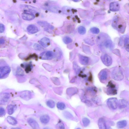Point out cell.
Returning <instances> with one entry per match:
<instances>
[{
  "instance_id": "6da1fadb",
  "label": "cell",
  "mask_w": 129,
  "mask_h": 129,
  "mask_svg": "<svg viewBox=\"0 0 129 129\" xmlns=\"http://www.w3.org/2000/svg\"><path fill=\"white\" fill-rule=\"evenodd\" d=\"M113 27L120 32L123 33L125 31L126 26L125 21L120 16L115 17L112 24Z\"/></svg>"
},
{
  "instance_id": "7a4b0ae2",
  "label": "cell",
  "mask_w": 129,
  "mask_h": 129,
  "mask_svg": "<svg viewBox=\"0 0 129 129\" xmlns=\"http://www.w3.org/2000/svg\"><path fill=\"white\" fill-rule=\"evenodd\" d=\"M112 78L116 81H121L124 78L122 72L119 68L116 67L113 70L112 73Z\"/></svg>"
},
{
  "instance_id": "3957f363",
  "label": "cell",
  "mask_w": 129,
  "mask_h": 129,
  "mask_svg": "<svg viewBox=\"0 0 129 129\" xmlns=\"http://www.w3.org/2000/svg\"><path fill=\"white\" fill-rule=\"evenodd\" d=\"M107 87L106 92L108 95H113L117 94V90L116 88V85L113 82L110 81L109 82Z\"/></svg>"
},
{
  "instance_id": "277c9868",
  "label": "cell",
  "mask_w": 129,
  "mask_h": 129,
  "mask_svg": "<svg viewBox=\"0 0 129 129\" xmlns=\"http://www.w3.org/2000/svg\"><path fill=\"white\" fill-rule=\"evenodd\" d=\"M55 56L54 53L52 51H45L41 53L40 58L43 60H51L54 58Z\"/></svg>"
},
{
  "instance_id": "5b68a950",
  "label": "cell",
  "mask_w": 129,
  "mask_h": 129,
  "mask_svg": "<svg viewBox=\"0 0 129 129\" xmlns=\"http://www.w3.org/2000/svg\"><path fill=\"white\" fill-rule=\"evenodd\" d=\"M118 100L116 98H109L107 101L108 107L113 110L116 109L118 106Z\"/></svg>"
},
{
  "instance_id": "8992f818",
  "label": "cell",
  "mask_w": 129,
  "mask_h": 129,
  "mask_svg": "<svg viewBox=\"0 0 129 129\" xmlns=\"http://www.w3.org/2000/svg\"><path fill=\"white\" fill-rule=\"evenodd\" d=\"M22 17L23 19L24 20L30 21L34 19L35 16L32 12L24 10L23 13L22 14Z\"/></svg>"
},
{
  "instance_id": "52a82bcc",
  "label": "cell",
  "mask_w": 129,
  "mask_h": 129,
  "mask_svg": "<svg viewBox=\"0 0 129 129\" xmlns=\"http://www.w3.org/2000/svg\"><path fill=\"white\" fill-rule=\"evenodd\" d=\"M10 71V67L7 66L1 67L0 68V78H2L7 76Z\"/></svg>"
},
{
  "instance_id": "ba28073f",
  "label": "cell",
  "mask_w": 129,
  "mask_h": 129,
  "mask_svg": "<svg viewBox=\"0 0 129 129\" xmlns=\"http://www.w3.org/2000/svg\"><path fill=\"white\" fill-rule=\"evenodd\" d=\"M101 59L103 63L106 66H110L112 64V59L111 57L107 54L102 55Z\"/></svg>"
},
{
  "instance_id": "9c48e42d",
  "label": "cell",
  "mask_w": 129,
  "mask_h": 129,
  "mask_svg": "<svg viewBox=\"0 0 129 129\" xmlns=\"http://www.w3.org/2000/svg\"><path fill=\"white\" fill-rule=\"evenodd\" d=\"M108 77V72L106 69L102 70L99 74V77L100 80L102 82L106 80Z\"/></svg>"
},
{
  "instance_id": "30bf717a",
  "label": "cell",
  "mask_w": 129,
  "mask_h": 129,
  "mask_svg": "<svg viewBox=\"0 0 129 129\" xmlns=\"http://www.w3.org/2000/svg\"><path fill=\"white\" fill-rule=\"evenodd\" d=\"M109 9L110 11L113 12L118 11L120 9V5L117 2H113L110 4Z\"/></svg>"
},
{
  "instance_id": "8fae6325",
  "label": "cell",
  "mask_w": 129,
  "mask_h": 129,
  "mask_svg": "<svg viewBox=\"0 0 129 129\" xmlns=\"http://www.w3.org/2000/svg\"><path fill=\"white\" fill-rule=\"evenodd\" d=\"M20 97L24 99L29 100L31 98L32 94L30 91H24L21 93Z\"/></svg>"
},
{
  "instance_id": "7c38bea8",
  "label": "cell",
  "mask_w": 129,
  "mask_h": 129,
  "mask_svg": "<svg viewBox=\"0 0 129 129\" xmlns=\"http://www.w3.org/2000/svg\"><path fill=\"white\" fill-rule=\"evenodd\" d=\"M10 98V95L8 93H2L0 95V101L2 103L7 102Z\"/></svg>"
},
{
  "instance_id": "4fadbf2b",
  "label": "cell",
  "mask_w": 129,
  "mask_h": 129,
  "mask_svg": "<svg viewBox=\"0 0 129 129\" xmlns=\"http://www.w3.org/2000/svg\"><path fill=\"white\" fill-rule=\"evenodd\" d=\"M28 123L33 129H39V126L38 123L34 119L30 118L28 120Z\"/></svg>"
},
{
  "instance_id": "5bb4252c",
  "label": "cell",
  "mask_w": 129,
  "mask_h": 129,
  "mask_svg": "<svg viewBox=\"0 0 129 129\" xmlns=\"http://www.w3.org/2000/svg\"><path fill=\"white\" fill-rule=\"evenodd\" d=\"M28 32L30 34H35L38 31V29L36 26L30 25L28 26L27 29Z\"/></svg>"
},
{
  "instance_id": "9a60e30c",
  "label": "cell",
  "mask_w": 129,
  "mask_h": 129,
  "mask_svg": "<svg viewBox=\"0 0 129 129\" xmlns=\"http://www.w3.org/2000/svg\"><path fill=\"white\" fill-rule=\"evenodd\" d=\"M40 44L43 47H47L50 44V41L48 38L45 37L42 38L40 41Z\"/></svg>"
},
{
  "instance_id": "2e32d148",
  "label": "cell",
  "mask_w": 129,
  "mask_h": 129,
  "mask_svg": "<svg viewBox=\"0 0 129 129\" xmlns=\"http://www.w3.org/2000/svg\"><path fill=\"white\" fill-rule=\"evenodd\" d=\"M38 23L39 25L42 27H46L52 30L54 29L53 27L46 22L44 21H40L38 22Z\"/></svg>"
},
{
  "instance_id": "e0dca14e",
  "label": "cell",
  "mask_w": 129,
  "mask_h": 129,
  "mask_svg": "<svg viewBox=\"0 0 129 129\" xmlns=\"http://www.w3.org/2000/svg\"><path fill=\"white\" fill-rule=\"evenodd\" d=\"M79 60L80 62L83 65L87 64L89 61V59L88 57L80 55L79 56Z\"/></svg>"
},
{
  "instance_id": "ac0fdd59",
  "label": "cell",
  "mask_w": 129,
  "mask_h": 129,
  "mask_svg": "<svg viewBox=\"0 0 129 129\" xmlns=\"http://www.w3.org/2000/svg\"><path fill=\"white\" fill-rule=\"evenodd\" d=\"M98 125L99 129H107L105 121L102 118L98 120Z\"/></svg>"
},
{
  "instance_id": "d6986e66",
  "label": "cell",
  "mask_w": 129,
  "mask_h": 129,
  "mask_svg": "<svg viewBox=\"0 0 129 129\" xmlns=\"http://www.w3.org/2000/svg\"><path fill=\"white\" fill-rule=\"evenodd\" d=\"M103 45L106 48L109 49H112L114 46L112 41L110 40H107L104 42Z\"/></svg>"
},
{
  "instance_id": "ffe728a7",
  "label": "cell",
  "mask_w": 129,
  "mask_h": 129,
  "mask_svg": "<svg viewBox=\"0 0 129 129\" xmlns=\"http://www.w3.org/2000/svg\"><path fill=\"white\" fill-rule=\"evenodd\" d=\"M127 102L125 100L123 99L120 100L118 103V106L120 109L124 108L127 106Z\"/></svg>"
},
{
  "instance_id": "44dd1931",
  "label": "cell",
  "mask_w": 129,
  "mask_h": 129,
  "mask_svg": "<svg viewBox=\"0 0 129 129\" xmlns=\"http://www.w3.org/2000/svg\"><path fill=\"white\" fill-rule=\"evenodd\" d=\"M50 120L49 116L47 115H45L42 116L40 120L42 123L46 124L48 123Z\"/></svg>"
},
{
  "instance_id": "7402d4cb",
  "label": "cell",
  "mask_w": 129,
  "mask_h": 129,
  "mask_svg": "<svg viewBox=\"0 0 129 129\" xmlns=\"http://www.w3.org/2000/svg\"><path fill=\"white\" fill-rule=\"evenodd\" d=\"M7 120L9 123L12 125H14L17 124V121L13 117L8 116V117Z\"/></svg>"
},
{
  "instance_id": "603a6c76",
  "label": "cell",
  "mask_w": 129,
  "mask_h": 129,
  "mask_svg": "<svg viewBox=\"0 0 129 129\" xmlns=\"http://www.w3.org/2000/svg\"><path fill=\"white\" fill-rule=\"evenodd\" d=\"M21 66L24 67L25 68V71L27 73H28L31 71L32 68V66L30 63L29 64H23Z\"/></svg>"
},
{
  "instance_id": "cb8c5ba5",
  "label": "cell",
  "mask_w": 129,
  "mask_h": 129,
  "mask_svg": "<svg viewBox=\"0 0 129 129\" xmlns=\"http://www.w3.org/2000/svg\"><path fill=\"white\" fill-rule=\"evenodd\" d=\"M127 123L126 121L123 120L119 121L117 124V126L120 128H121L125 127L127 125Z\"/></svg>"
},
{
  "instance_id": "d4e9b609",
  "label": "cell",
  "mask_w": 129,
  "mask_h": 129,
  "mask_svg": "<svg viewBox=\"0 0 129 129\" xmlns=\"http://www.w3.org/2000/svg\"><path fill=\"white\" fill-rule=\"evenodd\" d=\"M15 106L13 105H9L8 108V113L9 115H11L14 113L15 108Z\"/></svg>"
},
{
  "instance_id": "484cf974",
  "label": "cell",
  "mask_w": 129,
  "mask_h": 129,
  "mask_svg": "<svg viewBox=\"0 0 129 129\" xmlns=\"http://www.w3.org/2000/svg\"><path fill=\"white\" fill-rule=\"evenodd\" d=\"M72 9L69 8L65 7L63 8L62 11L63 13L65 14L70 15L72 14Z\"/></svg>"
},
{
  "instance_id": "4316f807",
  "label": "cell",
  "mask_w": 129,
  "mask_h": 129,
  "mask_svg": "<svg viewBox=\"0 0 129 129\" xmlns=\"http://www.w3.org/2000/svg\"><path fill=\"white\" fill-rule=\"evenodd\" d=\"M124 46L126 50L129 52V38H126L124 40Z\"/></svg>"
},
{
  "instance_id": "83f0119b",
  "label": "cell",
  "mask_w": 129,
  "mask_h": 129,
  "mask_svg": "<svg viewBox=\"0 0 129 129\" xmlns=\"http://www.w3.org/2000/svg\"><path fill=\"white\" fill-rule=\"evenodd\" d=\"M47 106L51 108H54L55 106V102L52 100H49L46 102Z\"/></svg>"
},
{
  "instance_id": "f1b7e54d",
  "label": "cell",
  "mask_w": 129,
  "mask_h": 129,
  "mask_svg": "<svg viewBox=\"0 0 129 129\" xmlns=\"http://www.w3.org/2000/svg\"><path fill=\"white\" fill-rule=\"evenodd\" d=\"M33 47L35 50L37 51H42L44 50L43 48L37 44H34L33 46Z\"/></svg>"
},
{
  "instance_id": "f546056e",
  "label": "cell",
  "mask_w": 129,
  "mask_h": 129,
  "mask_svg": "<svg viewBox=\"0 0 129 129\" xmlns=\"http://www.w3.org/2000/svg\"><path fill=\"white\" fill-rule=\"evenodd\" d=\"M78 31L80 34L81 35H83L85 34L86 30L85 28L84 27L81 26L78 28Z\"/></svg>"
},
{
  "instance_id": "4dcf8cb0",
  "label": "cell",
  "mask_w": 129,
  "mask_h": 129,
  "mask_svg": "<svg viewBox=\"0 0 129 129\" xmlns=\"http://www.w3.org/2000/svg\"><path fill=\"white\" fill-rule=\"evenodd\" d=\"M82 121L83 125L85 127L88 126L90 124V121L87 118H83L82 120Z\"/></svg>"
},
{
  "instance_id": "1f68e13d",
  "label": "cell",
  "mask_w": 129,
  "mask_h": 129,
  "mask_svg": "<svg viewBox=\"0 0 129 129\" xmlns=\"http://www.w3.org/2000/svg\"><path fill=\"white\" fill-rule=\"evenodd\" d=\"M63 40L64 43L68 44L72 42V40L69 37L66 36L64 37L63 39Z\"/></svg>"
},
{
  "instance_id": "d6a6232c",
  "label": "cell",
  "mask_w": 129,
  "mask_h": 129,
  "mask_svg": "<svg viewBox=\"0 0 129 129\" xmlns=\"http://www.w3.org/2000/svg\"><path fill=\"white\" fill-rule=\"evenodd\" d=\"M68 93L69 95L74 94L77 92V90L76 88H70L67 90Z\"/></svg>"
},
{
  "instance_id": "836d02e7",
  "label": "cell",
  "mask_w": 129,
  "mask_h": 129,
  "mask_svg": "<svg viewBox=\"0 0 129 129\" xmlns=\"http://www.w3.org/2000/svg\"><path fill=\"white\" fill-rule=\"evenodd\" d=\"M57 108L60 110L64 109L65 107V106L64 104L62 102H58L57 104Z\"/></svg>"
},
{
  "instance_id": "e575fe53",
  "label": "cell",
  "mask_w": 129,
  "mask_h": 129,
  "mask_svg": "<svg viewBox=\"0 0 129 129\" xmlns=\"http://www.w3.org/2000/svg\"><path fill=\"white\" fill-rule=\"evenodd\" d=\"M90 31L92 33L95 34H98L100 32L99 29L96 27H93L90 29Z\"/></svg>"
},
{
  "instance_id": "d590c367",
  "label": "cell",
  "mask_w": 129,
  "mask_h": 129,
  "mask_svg": "<svg viewBox=\"0 0 129 129\" xmlns=\"http://www.w3.org/2000/svg\"><path fill=\"white\" fill-rule=\"evenodd\" d=\"M16 74L17 76H22L24 75V72L20 67L18 68L16 72Z\"/></svg>"
},
{
  "instance_id": "8d00e7d4",
  "label": "cell",
  "mask_w": 129,
  "mask_h": 129,
  "mask_svg": "<svg viewBox=\"0 0 129 129\" xmlns=\"http://www.w3.org/2000/svg\"><path fill=\"white\" fill-rule=\"evenodd\" d=\"M58 129H65V126L63 123L62 121H60L58 125Z\"/></svg>"
},
{
  "instance_id": "74e56055",
  "label": "cell",
  "mask_w": 129,
  "mask_h": 129,
  "mask_svg": "<svg viewBox=\"0 0 129 129\" xmlns=\"http://www.w3.org/2000/svg\"><path fill=\"white\" fill-rule=\"evenodd\" d=\"M88 46H83V49L85 53L89 54L90 53V51L89 48Z\"/></svg>"
},
{
  "instance_id": "f35d334b",
  "label": "cell",
  "mask_w": 129,
  "mask_h": 129,
  "mask_svg": "<svg viewBox=\"0 0 129 129\" xmlns=\"http://www.w3.org/2000/svg\"><path fill=\"white\" fill-rule=\"evenodd\" d=\"M0 33H3L4 31L5 27L3 24H0Z\"/></svg>"
},
{
  "instance_id": "ab89813d",
  "label": "cell",
  "mask_w": 129,
  "mask_h": 129,
  "mask_svg": "<svg viewBox=\"0 0 129 129\" xmlns=\"http://www.w3.org/2000/svg\"><path fill=\"white\" fill-rule=\"evenodd\" d=\"M5 113V110L4 108L2 107L0 108V115L1 116L4 115Z\"/></svg>"
},
{
  "instance_id": "60d3db41",
  "label": "cell",
  "mask_w": 129,
  "mask_h": 129,
  "mask_svg": "<svg viewBox=\"0 0 129 129\" xmlns=\"http://www.w3.org/2000/svg\"><path fill=\"white\" fill-rule=\"evenodd\" d=\"M113 53L116 55H117L118 56H121L119 50H114L113 51Z\"/></svg>"
},
{
  "instance_id": "b9f144b4",
  "label": "cell",
  "mask_w": 129,
  "mask_h": 129,
  "mask_svg": "<svg viewBox=\"0 0 129 129\" xmlns=\"http://www.w3.org/2000/svg\"><path fill=\"white\" fill-rule=\"evenodd\" d=\"M5 42V40L3 38H1L0 40V44L1 45L2 44L4 43Z\"/></svg>"
},
{
  "instance_id": "7bdbcfd3",
  "label": "cell",
  "mask_w": 129,
  "mask_h": 129,
  "mask_svg": "<svg viewBox=\"0 0 129 129\" xmlns=\"http://www.w3.org/2000/svg\"><path fill=\"white\" fill-rule=\"evenodd\" d=\"M11 129H21L20 128H12Z\"/></svg>"
},
{
  "instance_id": "ee69618b",
  "label": "cell",
  "mask_w": 129,
  "mask_h": 129,
  "mask_svg": "<svg viewBox=\"0 0 129 129\" xmlns=\"http://www.w3.org/2000/svg\"><path fill=\"white\" fill-rule=\"evenodd\" d=\"M44 129H50L46 127V128H45Z\"/></svg>"
},
{
  "instance_id": "f6af8a7d",
  "label": "cell",
  "mask_w": 129,
  "mask_h": 129,
  "mask_svg": "<svg viewBox=\"0 0 129 129\" xmlns=\"http://www.w3.org/2000/svg\"><path fill=\"white\" fill-rule=\"evenodd\" d=\"M76 129H81L80 128H77Z\"/></svg>"
}]
</instances>
